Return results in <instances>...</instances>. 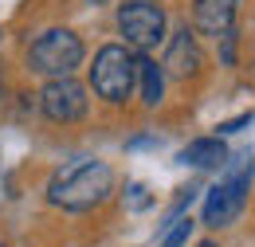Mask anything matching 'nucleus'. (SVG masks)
Returning <instances> with one entry per match:
<instances>
[{
    "label": "nucleus",
    "instance_id": "f257e3e1",
    "mask_svg": "<svg viewBox=\"0 0 255 247\" xmlns=\"http://www.w3.org/2000/svg\"><path fill=\"white\" fill-rule=\"evenodd\" d=\"M47 204L59 212H91L102 208L114 192V169L98 157H79L71 165H59L47 181Z\"/></svg>",
    "mask_w": 255,
    "mask_h": 247
},
{
    "label": "nucleus",
    "instance_id": "f03ea898",
    "mask_svg": "<svg viewBox=\"0 0 255 247\" xmlns=\"http://www.w3.org/2000/svg\"><path fill=\"white\" fill-rule=\"evenodd\" d=\"M87 87L106 106H126L137 91V51L126 43H102L87 63Z\"/></svg>",
    "mask_w": 255,
    "mask_h": 247
},
{
    "label": "nucleus",
    "instance_id": "7ed1b4c3",
    "mask_svg": "<svg viewBox=\"0 0 255 247\" xmlns=\"http://www.w3.org/2000/svg\"><path fill=\"white\" fill-rule=\"evenodd\" d=\"M87 63V43L75 28H43L32 43L24 47V71L39 75V79H59V75H75Z\"/></svg>",
    "mask_w": 255,
    "mask_h": 247
},
{
    "label": "nucleus",
    "instance_id": "20e7f679",
    "mask_svg": "<svg viewBox=\"0 0 255 247\" xmlns=\"http://www.w3.org/2000/svg\"><path fill=\"white\" fill-rule=\"evenodd\" d=\"M252 181H255V157L252 153H240L236 161L228 157L224 177L204 192V208H200L204 228H228L232 220L240 216V212H244V204H248Z\"/></svg>",
    "mask_w": 255,
    "mask_h": 247
},
{
    "label": "nucleus",
    "instance_id": "39448f33",
    "mask_svg": "<svg viewBox=\"0 0 255 247\" xmlns=\"http://www.w3.org/2000/svg\"><path fill=\"white\" fill-rule=\"evenodd\" d=\"M114 28L129 51L149 55L169 39V12L161 0H122L114 12Z\"/></svg>",
    "mask_w": 255,
    "mask_h": 247
},
{
    "label": "nucleus",
    "instance_id": "423d86ee",
    "mask_svg": "<svg viewBox=\"0 0 255 247\" xmlns=\"http://www.w3.org/2000/svg\"><path fill=\"white\" fill-rule=\"evenodd\" d=\"M35 106L51 125H79L91 114V87L79 83L75 75L43 79V87L35 94Z\"/></svg>",
    "mask_w": 255,
    "mask_h": 247
},
{
    "label": "nucleus",
    "instance_id": "0eeeda50",
    "mask_svg": "<svg viewBox=\"0 0 255 247\" xmlns=\"http://www.w3.org/2000/svg\"><path fill=\"white\" fill-rule=\"evenodd\" d=\"M165 75L169 79H177V83H189L200 75V67H204V51H200V43H196V31L189 24H181V28L169 35V47H165Z\"/></svg>",
    "mask_w": 255,
    "mask_h": 247
},
{
    "label": "nucleus",
    "instance_id": "6e6552de",
    "mask_svg": "<svg viewBox=\"0 0 255 247\" xmlns=\"http://www.w3.org/2000/svg\"><path fill=\"white\" fill-rule=\"evenodd\" d=\"M244 0H192V31L220 39L228 28H236V12Z\"/></svg>",
    "mask_w": 255,
    "mask_h": 247
},
{
    "label": "nucleus",
    "instance_id": "1a4fd4ad",
    "mask_svg": "<svg viewBox=\"0 0 255 247\" xmlns=\"http://www.w3.org/2000/svg\"><path fill=\"white\" fill-rule=\"evenodd\" d=\"M228 145L220 141V133H212V137H192L189 145L181 149V165H192V169H224L228 165Z\"/></svg>",
    "mask_w": 255,
    "mask_h": 247
},
{
    "label": "nucleus",
    "instance_id": "9d476101",
    "mask_svg": "<svg viewBox=\"0 0 255 247\" xmlns=\"http://www.w3.org/2000/svg\"><path fill=\"white\" fill-rule=\"evenodd\" d=\"M165 67H161L153 55H137V91H141V102L149 110H157L165 102Z\"/></svg>",
    "mask_w": 255,
    "mask_h": 247
},
{
    "label": "nucleus",
    "instance_id": "9b49d317",
    "mask_svg": "<svg viewBox=\"0 0 255 247\" xmlns=\"http://www.w3.org/2000/svg\"><path fill=\"white\" fill-rule=\"evenodd\" d=\"M192 228H196L192 216H177L173 224H169V232L161 236L157 247H185V244H189V236H192Z\"/></svg>",
    "mask_w": 255,
    "mask_h": 247
},
{
    "label": "nucleus",
    "instance_id": "f8f14e48",
    "mask_svg": "<svg viewBox=\"0 0 255 247\" xmlns=\"http://www.w3.org/2000/svg\"><path fill=\"white\" fill-rule=\"evenodd\" d=\"M126 192H129V208H133V212H141V208L153 204V196H145V185H137V181L126 185Z\"/></svg>",
    "mask_w": 255,
    "mask_h": 247
},
{
    "label": "nucleus",
    "instance_id": "ddd939ff",
    "mask_svg": "<svg viewBox=\"0 0 255 247\" xmlns=\"http://www.w3.org/2000/svg\"><path fill=\"white\" fill-rule=\"evenodd\" d=\"M220 59H224V67H232V63H236V28H228L220 35Z\"/></svg>",
    "mask_w": 255,
    "mask_h": 247
},
{
    "label": "nucleus",
    "instance_id": "4468645a",
    "mask_svg": "<svg viewBox=\"0 0 255 247\" xmlns=\"http://www.w3.org/2000/svg\"><path fill=\"white\" fill-rule=\"evenodd\" d=\"M244 125H252V114H240V118H228V122H220L216 129H220V137H224V133H240Z\"/></svg>",
    "mask_w": 255,
    "mask_h": 247
},
{
    "label": "nucleus",
    "instance_id": "2eb2a0df",
    "mask_svg": "<svg viewBox=\"0 0 255 247\" xmlns=\"http://www.w3.org/2000/svg\"><path fill=\"white\" fill-rule=\"evenodd\" d=\"M87 8H102V4H110V0H83Z\"/></svg>",
    "mask_w": 255,
    "mask_h": 247
},
{
    "label": "nucleus",
    "instance_id": "dca6fc26",
    "mask_svg": "<svg viewBox=\"0 0 255 247\" xmlns=\"http://www.w3.org/2000/svg\"><path fill=\"white\" fill-rule=\"evenodd\" d=\"M196 247H220V244H216V240H200Z\"/></svg>",
    "mask_w": 255,
    "mask_h": 247
},
{
    "label": "nucleus",
    "instance_id": "f3484780",
    "mask_svg": "<svg viewBox=\"0 0 255 247\" xmlns=\"http://www.w3.org/2000/svg\"><path fill=\"white\" fill-rule=\"evenodd\" d=\"M0 94H4V75H0Z\"/></svg>",
    "mask_w": 255,
    "mask_h": 247
},
{
    "label": "nucleus",
    "instance_id": "a211bd4d",
    "mask_svg": "<svg viewBox=\"0 0 255 247\" xmlns=\"http://www.w3.org/2000/svg\"><path fill=\"white\" fill-rule=\"evenodd\" d=\"M0 39H4V31H0Z\"/></svg>",
    "mask_w": 255,
    "mask_h": 247
},
{
    "label": "nucleus",
    "instance_id": "6ab92c4d",
    "mask_svg": "<svg viewBox=\"0 0 255 247\" xmlns=\"http://www.w3.org/2000/svg\"><path fill=\"white\" fill-rule=\"evenodd\" d=\"M0 247H4V244H0Z\"/></svg>",
    "mask_w": 255,
    "mask_h": 247
}]
</instances>
